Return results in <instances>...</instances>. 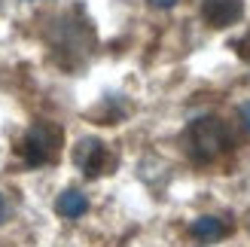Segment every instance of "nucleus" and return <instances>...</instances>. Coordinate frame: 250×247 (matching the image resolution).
<instances>
[{"label":"nucleus","mask_w":250,"mask_h":247,"mask_svg":"<svg viewBox=\"0 0 250 247\" xmlns=\"http://www.w3.org/2000/svg\"><path fill=\"white\" fill-rule=\"evenodd\" d=\"M183 144H186V153H189L195 162H214L217 156H223L229 150V128L223 125L217 116H202L195 119L183 134Z\"/></svg>","instance_id":"1"},{"label":"nucleus","mask_w":250,"mask_h":247,"mask_svg":"<svg viewBox=\"0 0 250 247\" xmlns=\"http://www.w3.org/2000/svg\"><path fill=\"white\" fill-rule=\"evenodd\" d=\"M58 144H61V131L40 122L34 125L28 134H24V144H21V153L28 159V165H46L58 156Z\"/></svg>","instance_id":"2"},{"label":"nucleus","mask_w":250,"mask_h":247,"mask_svg":"<svg viewBox=\"0 0 250 247\" xmlns=\"http://www.w3.org/2000/svg\"><path fill=\"white\" fill-rule=\"evenodd\" d=\"M241 0H205L202 6V19L210 24V28H229L241 19Z\"/></svg>","instance_id":"3"},{"label":"nucleus","mask_w":250,"mask_h":247,"mask_svg":"<svg viewBox=\"0 0 250 247\" xmlns=\"http://www.w3.org/2000/svg\"><path fill=\"white\" fill-rule=\"evenodd\" d=\"M73 159H77V165L85 171V174L95 177V174H101L104 165H107V146H104L101 141H95V138L80 141V144H77V153H73Z\"/></svg>","instance_id":"4"},{"label":"nucleus","mask_w":250,"mask_h":247,"mask_svg":"<svg viewBox=\"0 0 250 247\" xmlns=\"http://www.w3.org/2000/svg\"><path fill=\"white\" fill-rule=\"evenodd\" d=\"M85 207H89V202H85V195L77 192V189L61 192V195H58V202H55V211H58L61 217H83V214H85Z\"/></svg>","instance_id":"5"},{"label":"nucleus","mask_w":250,"mask_h":247,"mask_svg":"<svg viewBox=\"0 0 250 247\" xmlns=\"http://www.w3.org/2000/svg\"><path fill=\"white\" fill-rule=\"evenodd\" d=\"M189 232H192L195 238L214 241V238H223V235H226V226H223V220H217V217H198L195 223L189 226Z\"/></svg>","instance_id":"6"},{"label":"nucleus","mask_w":250,"mask_h":247,"mask_svg":"<svg viewBox=\"0 0 250 247\" xmlns=\"http://www.w3.org/2000/svg\"><path fill=\"white\" fill-rule=\"evenodd\" d=\"M238 113H241V122H244V128L250 131V101H244V104H241V110H238Z\"/></svg>","instance_id":"7"},{"label":"nucleus","mask_w":250,"mask_h":247,"mask_svg":"<svg viewBox=\"0 0 250 247\" xmlns=\"http://www.w3.org/2000/svg\"><path fill=\"white\" fill-rule=\"evenodd\" d=\"M6 214H9V207H6V199H3V195H0V223H3V220H6Z\"/></svg>","instance_id":"8"},{"label":"nucleus","mask_w":250,"mask_h":247,"mask_svg":"<svg viewBox=\"0 0 250 247\" xmlns=\"http://www.w3.org/2000/svg\"><path fill=\"white\" fill-rule=\"evenodd\" d=\"M149 3H153V6H174L177 0H149Z\"/></svg>","instance_id":"9"},{"label":"nucleus","mask_w":250,"mask_h":247,"mask_svg":"<svg viewBox=\"0 0 250 247\" xmlns=\"http://www.w3.org/2000/svg\"><path fill=\"white\" fill-rule=\"evenodd\" d=\"M238 55H241V58H247V61H250V49H247V46H241V43H238Z\"/></svg>","instance_id":"10"}]
</instances>
